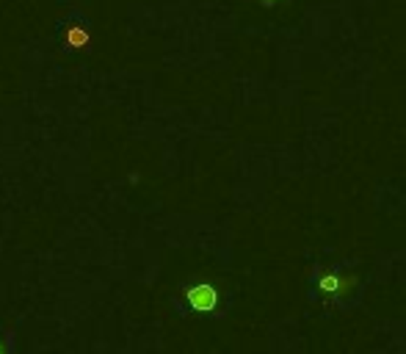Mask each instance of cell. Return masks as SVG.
<instances>
[{
  "mask_svg": "<svg viewBox=\"0 0 406 354\" xmlns=\"http://www.w3.org/2000/svg\"><path fill=\"white\" fill-rule=\"evenodd\" d=\"M188 302H191V308L194 310H213L215 308V291L210 288V285H197V288H191L188 291Z\"/></svg>",
  "mask_w": 406,
  "mask_h": 354,
  "instance_id": "6da1fadb",
  "label": "cell"
},
{
  "mask_svg": "<svg viewBox=\"0 0 406 354\" xmlns=\"http://www.w3.org/2000/svg\"><path fill=\"white\" fill-rule=\"evenodd\" d=\"M321 288L324 291H340L343 288V280L340 277H326V280H321Z\"/></svg>",
  "mask_w": 406,
  "mask_h": 354,
  "instance_id": "7a4b0ae2",
  "label": "cell"
}]
</instances>
